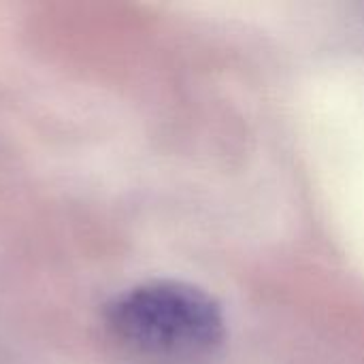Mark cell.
Here are the masks:
<instances>
[{"mask_svg":"<svg viewBox=\"0 0 364 364\" xmlns=\"http://www.w3.org/2000/svg\"><path fill=\"white\" fill-rule=\"evenodd\" d=\"M105 324L122 346L149 358H198L224 339L220 305L181 282H145L115 294Z\"/></svg>","mask_w":364,"mask_h":364,"instance_id":"6da1fadb","label":"cell"}]
</instances>
